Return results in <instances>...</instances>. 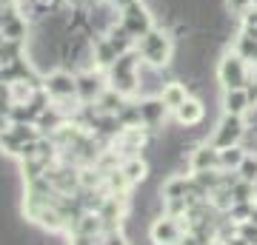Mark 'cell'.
Listing matches in <instances>:
<instances>
[{
  "label": "cell",
  "mask_w": 257,
  "mask_h": 245,
  "mask_svg": "<svg viewBox=\"0 0 257 245\" xmlns=\"http://www.w3.org/2000/svg\"><path fill=\"white\" fill-rule=\"evenodd\" d=\"M220 80L229 86V89H243L246 83V69H243V60L240 57H226L220 66Z\"/></svg>",
  "instance_id": "obj_1"
},
{
  "label": "cell",
  "mask_w": 257,
  "mask_h": 245,
  "mask_svg": "<svg viewBox=\"0 0 257 245\" xmlns=\"http://www.w3.org/2000/svg\"><path fill=\"white\" fill-rule=\"evenodd\" d=\"M243 137V123H240L237 114H229V117L223 120L220 131H217V140L214 143L220 145V148H229V145H234Z\"/></svg>",
  "instance_id": "obj_2"
},
{
  "label": "cell",
  "mask_w": 257,
  "mask_h": 245,
  "mask_svg": "<svg viewBox=\"0 0 257 245\" xmlns=\"http://www.w3.org/2000/svg\"><path fill=\"white\" fill-rule=\"evenodd\" d=\"M152 236H155L157 245H175L180 239V225L175 219H157L152 225Z\"/></svg>",
  "instance_id": "obj_3"
},
{
  "label": "cell",
  "mask_w": 257,
  "mask_h": 245,
  "mask_svg": "<svg viewBox=\"0 0 257 245\" xmlns=\"http://www.w3.org/2000/svg\"><path fill=\"white\" fill-rule=\"evenodd\" d=\"M143 55H146V60H152V63H163L166 57H169V43H166V37L146 35V40H143Z\"/></svg>",
  "instance_id": "obj_4"
},
{
  "label": "cell",
  "mask_w": 257,
  "mask_h": 245,
  "mask_svg": "<svg viewBox=\"0 0 257 245\" xmlns=\"http://www.w3.org/2000/svg\"><path fill=\"white\" fill-rule=\"evenodd\" d=\"M49 86V91L55 94V97H66V94H72L77 86H74V80L69 77V74H63V72H57V74H52V80L46 83Z\"/></svg>",
  "instance_id": "obj_5"
},
{
  "label": "cell",
  "mask_w": 257,
  "mask_h": 245,
  "mask_svg": "<svg viewBox=\"0 0 257 245\" xmlns=\"http://www.w3.org/2000/svg\"><path fill=\"white\" fill-rule=\"evenodd\" d=\"M248 91H243V89H229V94H226V111L229 114H237L240 117V111H246V106H248Z\"/></svg>",
  "instance_id": "obj_6"
},
{
  "label": "cell",
  "mask_w": 257,
  "mask_h": 245,
  "mask_svg": "<svg viewBox=\"0 0 257 245\" xmlns=\"http://www.w3.org/2000/svg\"><path fill=\"white\" fill-rule=\"evenodd\" d=\"M183 103H186V86H180V83L163 86V106H169V109H180Z\"/></svg>",
  "instance_id": "obj_7"
},
{
  "label": "cell",
  "mask_w": 257,
  "mask_h": 245,
  "mask_svg": "<svg viewBox=\"0 0 257 245\" xmlns=\"http://www.w3.org/2000/svg\"><path fill=\"white\" fill-rule=\"evenodd\" d=\"M200 117H203V106L197 100H186L183 106L177 109V120H180V123H186V126H194Z\"/></svg>",
  "instance_id": "obj_8"
},
{
  "label": "cell",
  "mask_w": 257,
  "mask_h": 245,
  "mask_svg": "<svg viewBox=\"0 0 257 245\" xmlns=\"http://www.w3.org/2000/svg\"><path fill=\"white\" fill-rule=\"evenodd\" d=\"M126 26H128V32H132V35H138V32H146V26H149V20H146V12H143V9H138V6L132 3V6H128Z\"/></svg>",
  "instance_id": "obj_9"
},
{
  "label": "cell",
  "mask_w": 257,
  "mask_h": 245,
  "mask_svg": "<svg viewBox=\"0 0 257 245\" xmlns=\"http://www.w3.org/2000/svg\"><path fill=\"white\" fill-rule=\"evenodd\" d=\"M214 165H220V154L214 148H200L194 154V168L197 171H206V168H214Z\"/></svg>",
  "instance_id": "obj_10"
},
{
  "label": "cell",
  "mask_w": 257,
  "mask_h": 245,
  "mask_svg": "<svg viewBox=\"0 0 257 245\" xmlns=\"http://www.w3.org/2000/svg\"><path fill=\"white\" fill-rule=\"evenodd\" d=\"M243 160H246V154L240 151L237 145H229V148L220 151V165H240Z\"/></svg>",
  "instance_id": "obj_11"
},
{
  "label": "cell",
  "mask_w": 257,
  "mask_h": 245,
  "mask_svg": "<svg viewBox=\"0 0 257 245\" xmlns=\"http://www.w3.org/2000/svg\"><path fill=\"white\" fill-rule=\"evenodd\" d=\"M163 109H166L163 100H160V103H157V100H149L146 106H140V117H146L149 123H155V120L163 114Z\"/></svg>",
  "instance_id": "obj_12"
},
{
  "label": "cell",
  "mask_w": 257,
  "mask_h": 245,
  "mask_svg": "<svg viewBox=\"0 0 257 245\" xmlns=\"http://www.w3.org/2000/svg\"><path fill=\"white\" fill-rule=\"evenodd\" d=\"M126 180L128 182H138V180H143V177H146V165L143 163H138V160H132V163L126 165Z\"/></svg>",
  "instance_id": "obj_13"
},
{
  "label": "cell",
  "mask_w": 257,
  "mask_h": 245,
  "mask_svg": "<svg viewBox=\"0 0 257 245\" xmlns=\"http://www.w3.org/2000/svg\"><path fill=\"white\" fill-rule=\"evenodd\" d=\"M240 52H243L246 57H257V32H254V35L248 32V35L240 40Z\"/></svg>",
  "instance_id": "obj_14"
},
{
  "label": "cell",
  "mask_w": 257,
  "mask_h": 245,
  "mask_svg": "<svg viewBox=\"0 0 257 245\" xmlns=\"http://www.w3.org/2000/svg\"><path fill=\"white\" fill-rule=\"evenodd\" d=\"M240 171H243V180L246 182H251V180H257V160H243L240 163Z\"/></svg>",
  "instance_id": "obj_15"
},
{
  "label": "cell",
  "mask_w": 257,
  "mask_h": 245,
  "mask_svg": "<svg viewBox=\"0 0 257 245\" xmlns=\"http://www.w3.org/2000/svg\"><path fill=\"white\" fill-rule=\"evenodd\" d=\"M229 245H248V242L243 239V236H240V239H234V242H229Z\"/></svg>",
  "instance_id": "obj_16"
}]
</instances>
